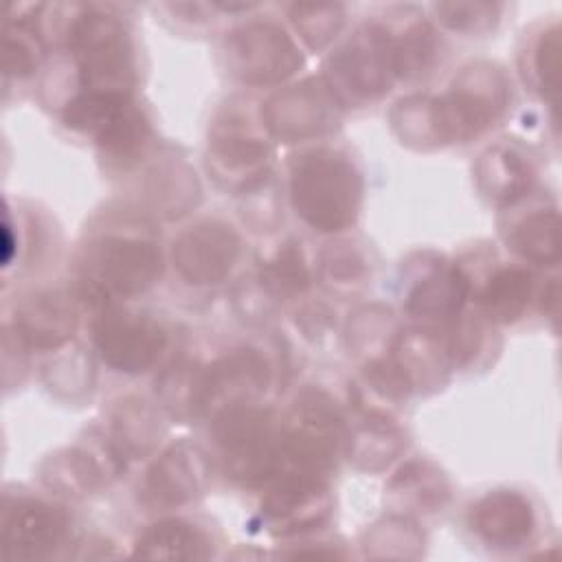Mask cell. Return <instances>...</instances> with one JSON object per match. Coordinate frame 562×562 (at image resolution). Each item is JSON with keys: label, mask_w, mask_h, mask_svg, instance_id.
I'll return each mask as SVG.
<instances>
[{"label": "cell", "mask_w": 562, "mask_h": 562, "mask_svg": "<svg viewBox=\"0 0 562 562\" xmlns=\"http://www.w3.org/2000/svg\"><path fill=\"white\" fill-rule=\"evenodd\" d=\"M290 202L294 213L314 231H345L360 211L362 176L340 149H307L290 162Z\"/></svg>", "instance_id": "6da1fadb"}, {"label": "cell", "mask_w": 562, "mask_h": 562, "mask_svg": "<svg viewBox=\"0 0 562 562\" xmlns=\"http://www.w3.org/2000/svg\"><path fill=\"white\" fill-rule=\"evenodd\" d=\"M162 252L143 231H108L92 237L79 255L83 299L108 305L147 292L162 274Z\"/></svg>", "instance_id": "7a4b0ae2"}, {"label": "cell", "mask_w": 562, "mask_h": 562, "mask_svg": "<svg viewBox=\"0 0 562 562\" xmlns=\"http://www.w3.org/2000/svg\"><path fill=\"white\" fill-rule=\"evenodd\" d=\"M215 437L226 476L255 487L279 476L285 461L283 428L272 411L255 404L224 411L215 417Z\"/></svg>", "instance_id": "3957f363"}, {"label": "cell", "mask_w": 562, "mask_h": 562, "mask_svg": "<svg viewBox=\"0 0 562 562\" xmlns=\"http://www.w3.org/2000/svg\"><path fill=\"white\" fill-rule=\"evenodd\" d=\"M68 44L77 61L79 90L130 94L136 81L134 50L116 18L88 9L72 22Z\"/></svg>", "instance_id": "277c9868"}, {"label": "cell", "mask_w": 562, "mask_h": 562, "mask_svg": "<svg viewBox=\"0 0 562 562\" xmlns=\"http://www.w3.org/2000/svg\"><path fill=\"white\" fill-rule=\"evenodd\" d=\"M507 101L509 88L498 70L470 68L448 94L426 101L428 132L435 140H470L494 125Z\"/></svg>", "instance_id": "5b68a950"}, {"label": "cell", "mask_w": 562, "mask_h": 562, "mask_svg": "<svg viewBox=\"0 0 562 562\" xmlns=\"http://www.w3.org/2000/svg\"><path fill=\"white\" fill-rule=\"evenodd\" d=\"M290 424L283 426V454L299 472H327L338 454L342 439V419L323 391H303L290 413Z\"/></svg>", "instance_id": "8992f818"}, {"label": "cell", "mask_w": 562, "mask_h": 562, "mask_svg": "<svg viewBox=\"0 0 562 562\" xmlns=\"http://www.w3.org/2000/svg\"><path fill=\"white\" fill-rule=\"evenodd\" d=\"M92 342L114 371L143 373L165 353L169 331L154 316L110 307L92 325Z\"/></svg>", "instance_id": "52a82bcc"}, {"label": "cell", "mask_w": 562, "mask_h": 562, "mask_svg": "<svg viewBox=\"0 0 562 562\" xmlns=\"http://www.w3.org/2000/svg\"><path fill=\"white\" fill-rule=\"evenodd\" d=\"M244 252L239 233L217 220H204L182 231L171 246L178 274L191 285H215L231 277Z\"/></svg>", "instance_id": "ba28073f"}, {"label": "cell", "mask_w": 562, "mask_h": 562, "mask_svg": "<svg viewBox=\"0 0 562 562\" xmlns=\"http://www.w3.org/2000/svg\"><path fill=\"white\" fill-rule=\"evenodd\" d=\"M268 384L270 367L266 356L250 347L233 349L200 371L198 415L213 413L217 417L224 411L255 404Z\"/></svg>", "instance_id": "9c48e42d"}, {"label": "cell", "mask_w": 562, "mask_h": 562, "mask_svg": "<svg viewBox=\"0 0 562 562\" xmlns=\"http://www.w3.org/2000/svg\"><path fill=\"white\" fill-rule=\"evenodd\" d=\"M268 140L241 116L228 114L217 121L206 151L209 171L217 182L231 189H250L266 178L270 167Z\"/></svg>", "instance_id": "30bf717a"}, {"label": "cell", "mask_w": 562, "mask_h": 562, "mask_svg": "<svg viewBox=\"0 0 562 562\" xmlns=\"http://www.w3.org/2000/svg\"><path fill=\"white\" fill-rule=\"evenodd\" d=\"M72 531L70 514L40 498H18L4 505L2 553L9 558H50L66 547Z\"/></svg>", "instance_id": "8fae6325"}, {"label": "cell", "mask_w": 562, "mask_h": 562, "mask_svg": "<svg viewBox=\"0 0 562 562\" xmlns=\"http://www.w3.org/2000/svg\"><path fill=\"white\" fill-rule=\"evenodd\" d=\"M263 522L274 536H296L318 529L331 514V498L316 474L292 472L268 490L263 505Z\"/></svg>", "instance_id": "7c38bea8"}, {"label": "cell", "mask_w": 562, "mask_h": 562, "mask_svg": "<svg viewBox=\"0 0 562 562\" xmlns=\"http://www.w3.org/2000/svg\"><path fill=\"white\" fill-rule=\"evenodd\" d=\"M226 53L233 72L246 83H272L301 66L292 40L270 22H255L233 33Z\"/></svg>", "instance_id": "4fadbf2b"}, {"label": "cell", "mask_w": 562, "mask_h": 562, "mask_svg": "<svg viewBox=\"0 0 562 562\" xmlns=\"http://www.w3.org/2000/svg\"><path fill=\"white\" fill-rule=\"evenodd\" d=\"M209 474L211 465L204 450L180 441L149 465L140 483V501L154 509L180 507L204 492Z\"/></svg>", "instance_id": "5bb4252c"}, {"label": "cell", "mask_w": 562, "mask_h": 562, "mask_svg": "<svg viewBox=\"0 0 562 562\" xmlns=\"http://www.w3.org/2000/svg\"><path fill=\"white\" fill-rule=\"evenodd\" d=\"M468 525L485 547L516 551L536 538L538 514L522 492L494 490L472 503Z\"/></svg>", "instance_id": "9a60e30c"}, {"label": "cell", "mask_w": 562, "mask_h": 562, "mask_svg": "<svg viewBox=\"0 0 562 562\" xmlns=\"http://www.w3.org/2000/svg\"><path fill=\"white\" fill-rule=\"evenodd\" d=\"M334 79L353 99H375L389 90L395 77L391 35L384 29L371 26L360 31L338 55L331 59ZM331 88V90H334Z\"/></svg>", "instance_id": "2e32d148"}, {"label": "cell", "mask_w": 562, "mask_h": 562, "mask_svg": "<svg viewBox=\"0 0 562 562\" xmlns=\"http://www.w3.org/2000/svg\"><path fill=\"white\" fill-rule=\"evenodd\" d=\"M470 294V281L459 266L439 263L406 294V312L422 321L454 318Z\"/></svg>", "instance_id": "e0dca14e"}, {"label": "cell", "mask_w": 562, "mask_h": 562, "mask_svg": "<svg viewBox=\"0 0 562 562\" xmlns=\"http://www.w3.org/2000/svg\"><path fill=\"white\" fill-rule=\"evenodd\" d=\"M476 301L490 323L512 325L536 301V277L525 266H501L485 279Z\"/></svg>", "instance_id": "ac0fdd59"}, {"label": "cell", "mask_w": 562, "mask_h": 562, "mask_svg": "<svg viewBox=\"0 0 562 562\" xmlns=\"http://www.w3.org/2000/svg\"><path fill=\"white\" fill-rule=\"evenodd\" d=\"M476 176L481 182V191L505 206H512L529 195L536 178L531 162L525 160L520 151L507 145H496L487 149L481 156Z\"/></svg>", "instance_id": "d6986e66"}, {"label": "cell", "mask_w": 562, "mask_h": 562, "mask_svg": "<svg viewBox=\"0 0 562 562\" xmlns=\"http://www.w3.org/2000/svg\"><path fill=\"white\" fill-rule=\"evenodd\" d=\"M505 239L520 259L538 266H555L560 261L558 209H531L509 226Z\"/></svg>", "instance_id": "ffe728a7"}, {"label": "cell", "mask_w": 562, "mask_h": 562, "mask_svg": "<svg viewBox=\"0 0 562 562\" xmlns=\"http://www.w3.org/2000/svg\"><path fill=\"white\" fill-rule=\"evenodd\" d=\"M134 555L145 558H211L213 540L204 529L184 518H167L145 529L136 544Z\"/></svg>", "instance_id": "44dd1931"}, {"label": "cell", "mask_w": 562, "mask_h": 562, "mask_svg": "<svg viewBox=\"0 0 562 562\" xmlns=\"http://www.w3.org/2000/svg\"><path fill=\"white\" fill-rule=\"evenodd\" d=\"M77 316L61 294H40L18 316L20 336L35 347H57L72 338Z\"/></svg>", "instance_id": "7402d4cb"}, {"label": "cell", "mask_w": 562, "mask_h": 562, "mask_svg": "<svg viewBox=\"0 0 562 562\" xmlns=\"http://www.w3.org/2000/svg\"><path fill=\"white\" fill-rule=\"evenodd\" d=\"M259 281L274 299H294L310 288V268L294 239L283 241L261 266Z\"/></svg>", "instance_id": "603a6c76"}, {"label": "cell", "mask_w": 562, "mask_h": 562, "mask_svg": "<svg viewBox=\"0 0 562 562\" xmlns=\"http://www.w3.org/2000/svg\"><path fill=\"white\" fill-rule=\"evenodd\" d=\"M389 492L400 494L404 503H413L417 509H437L448 498V485L435 470H426V463L413 461L404 465L391 481Z\"/></svg>", "instance_id": "cb8c5ba5"}, {"label": "cell", "mask_w": 562, "mask_h": 562, "mask_svg": "<svg viewBox=\"0 0 562 562\" xmlns=\"http://www.w3.org/2000/svg\"><path fill=\"white\" fill-rule=\"evenodd\" d=\"M558 26L551 24L529 46L527 68L522 70L533 90H538L542 99H549L551 105L558 94Z\"/></svg>", "instance_id": "d4e9b609"}, {"label": "cell", "mask_w": 562, "mask_h": 562, "mask_svg": "<svg viewBox=\"0 0 562 562\" xmlns=\"http://www.w3.org/2000/svg\"><path fill=\"white\" fill-rule=\"evenodd\" d=\"M334 248H327L321 257V270L323 277L327 279V283L331 285H358L362 283L364 274H367V261L362 259V255L351 248V244L340 241V244H331Z\"/></svg>", "instance_id": "484cf974"}, {"label": "cell", "mask_w": 562, "mask_h": 562, "mask_svg": "<svg viewBox=\"0 0 562 562\" xmlns=\"http://www.w3.org/2000/svg\"><path fill=\"white\" fill-rule=\"evenodd\" d=\"M340 11V7H329L327 15H318V20H312L303 7H296V29H301L303 37L310 42L312 48H321L325 42L331 40V35L338 33V29L342 26V18L336 15Z\"/></svg>", "instance_id": "4316f807"}, {"label": "cell", "mask_w": 562, "mask_h": 562, "mask_svg": "<svg viewBox=\"0 0 562 562\" xmlns=\"http://www.w3.org/2000/svg\"><path fill=\"white\" fill-rule=\"evenodd\" d=\"M492 7H494V4H465V11H468V13H463L461 4H439V7H437V13L441 15L439 20H441L446 26L454 29V31H476L479 24L487 26V24H490V18H494V15L479 18V13H485V11H490Z\"/></svg>", "instance_id": "83f0119b"}]
</instances>
